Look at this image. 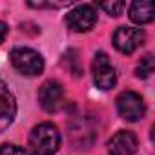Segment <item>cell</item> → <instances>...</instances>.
<instances>
[{
	"label": "cell",
	"instance_id": "6da1fadb",
	"mask_svg": "<svg viewBox=\"0 0 155 155\" xmlns=\"http://www.w3.org/2000/svg\"><path fill=\"white\" fill-rule=\"evenodd\" d=\"M29 146L37 155H53L60 146V133L51 122H42L33 128Z\"/></svg>",
	"mask_w": 155,
	"mask_h": 155
},
{
	"label": "cell",
	"instance_id": "7a4b0ae2",
	"mask_svg": "<svg viewBox=\"0 0 155 155\" xmlns=\"http://www.w3.org/2000/svg\"><path fill=\"white\" fill-rule=\"evenodd\" d=\"M9 58H11L13 68L28 77L40 75L44 69V58L40 57V53L35 49H29V48H15L11 51Z\"/></svg>",
	"mask_w": 155,
	"mask_h": 155
},
{
	"label": "cell",
	"instance_id": "3957f363",
	"mask_svg": "<svg viewBox=\"0 0 155 155\" xmlns=\"http://www.w3.org/2000/svg\"><path fill=\"white\" fill-rule=\"evenodd\" d=\"M117 110H119V115L130 122H137L144 117L146 113V106H144V101L139 93L135 91H124L117 97Z\"/></svg>",
	"mask_w": 155,
	"mask_h": 155
},
{
	"label": "cell",
	"instance_id": "277c9868",
	"mask_svg": "<svg viewBox=\"0 0 155 155\" xmlns=\"http://www.w3.org/2000/svg\"><path fill=\"white\" fill-rule=\"evenodd\" d=\"M91 71H93V81L97 84V88L101 90H110L115 86L117 82V73L115 68L110 62V57L106 53H97L93 57V64H91Z\"/></svg>",
	"mask_w": 155,
	"mask_h": 155
},
{
	"label": "cell",
	"instance_id": "5b68a950",
	"mask_svg": "<svg viewBox=\"0 0 155 155\" xmlns=\"http://www.w3.org/2000/svg\"><path fill=\"white\" fill-rule=\"evenodd\" d=\"M97 22V11L93 6H79V8H75L73 11L68 13L66 17V24L71 31H88L95 26Z\"/></svg>",
	"mask_w": 155,
	"mask_h": 155
},
{
	"label": "cell",
	"instance_id": "8992f818",
	"mask_svg": "<svg viewBox=\"0 0 155 155\" xmlns=\"http://www.w3.org/2000/svg\"><path fill=\"white\" fill-rule=\"evenodd\" d=\"M142 42H144V33L135 28H119L113 35V46L126 55L139 49Z\"/></svg>",
	"mask_w": 155,
	"mask_h": 155
},
{
	"label": "cell",
	"instance_id": "52a82bcc",
	"mask_svg": "<svg viewBox=\"0 0 155 155\" xmlns=\"http://www.w3.org/2000/svg\"><path fill=\"white\" fill-rule=\"evenodd\" d=\"M64 90L57 81H46L38 90V102L46 111H57L62 104Z\"/></svg>",
	"mask_w": 155,
	"mask_h": 155
},
{
	"label": "cell",
	"instance_id": "ba28073f",
	"mask_svg": "<svg viewBox=\"0 0 155 155\" xmlns=\"http://www.w3.org/2000/svg\"><path fill=\"white\" fill-rule=\"evenodd\" d=\"M17 115V101L4 81H0V133L8 130Z\"/></svg>",
	"mask_w": 155,
	"mask_h": 155
},
{
	"label": "cell",
	"instance_id": "9c48e42d",
	"mask_svg": "<svg viewBox=\"0 0 155 155\" xmlns=\"http://www.w3.org/2000/svg\"><path fill=\"white\" fill-rule=\"evenodd\" d=\"M137 146V137L131 131H117L108 142V151L110 155H133Z\"/></svg>",
	"mask_w": 155,
	"mask_h": 155
},
{
	"label": "cell",
	"instance_id": "30bf717a",
	"mask_svg": "<svg viewBox=\"0 0 155 155\" xmlns=\"http://www.w3.org/2000/svg\"><path fill=\"white\" fill-rule=\"evenodd\" d=\"M155 17V6L151 2H133L130 8V18L135 24H148Z\"/></svg>",
	"mask_w": 155,
	"mask_h": 155
},
{
	"label": "cell",
	"instance_id": "8fae6325",
	"mask_svg": "<svg viewBox=\"0 0 155 155\" xmlns=\"http://www.w3.org/2000/svg\"><path fill=\"white\" fill-rule=\"evenodd\" d=\"M153 73V55H144L137 66V77L139 79H148V77Z\"/></svg>",
	"mask_w": 155,
	"mask_h": 155
},
{
	"label": "cell",
	"instance_id": "7c38bea8",
	"mask_svg": "<svg viewBox=\"0 0 155 155\" xmlns=\"http://www.w3.org/2000/svg\"><path fill=\"white\" fill-rule=\"evenodd\" d=\"M0 155H29V151L15 144H4L0 146Z\"/></svg>",
	"mask_w": 155,
	"mask_h": 155
},
{
	"label": "cell",
	"instance_id": "4fadbf2b",
	"mask_svg": "<svg viewBox=\"0 0 155 155\" xmlns=\"http://www.w3.org/2000/svg\"><path fill=\"white\" fill-rule=\"evenodd\" d=\"M101 8H102L108 15L117 17V15H120V11L124 9V2H102Z\"/></svg>",
	"mask_w": 155,
	"mask_h": 155
},
{
	"label": "cell",
	"instance_id": "5bb4252c",
	"mask_svg": "<svg viewBox=\"0 0 155 155\" xmlns=\"http://www.w3.org/2000/svg\"><path fill=\"white\" fill-rule=\"evenodd\" d=\"M6 37H8V26H6L2 20H0V44L6 40Z\"/></svg>",
	"mask_w": 155,
	"mask_h": 155
}]
</instances>
